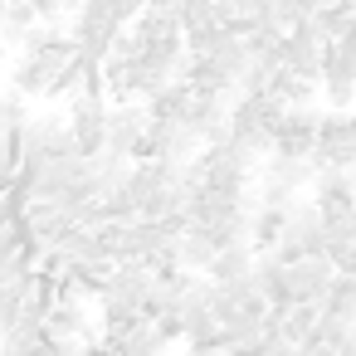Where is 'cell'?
I'll return each instance as SVG.
<instances>
[{
    "label": "cell",
    "mask_w": 356,
    "mask_h": 356,
    "mask_svg": "<svg viewBox=\"0 0 356 356\" xmlns=\"http://www.w3.org/2000/svg\"><path fill=\"white\" fill-rule=\"evenodd\" d=\"M283 98H273L268 88H259V93H244L239 103H234V113H229V137L244 147V152H254L259 161L273 152V137H278V122H283Z\"/></svg>",
    "instance_id": "cell-1"
},
{
    "label": "cell",
    "mask_w": 356,
    "mask_h": 356,
    "mask_svg": "<svg viewBox=\"0 0 356 356\" xmlns=\"http://www.w3.org/2000/svg\"><path fill=\"white\" fill-rule=\"evenodd\" d=\"M108 108H113V103H108L103 93H74V98H69L64 122H69V137H74V147H79L83 161L108 152Z\"/></svg>",
    "instance_id": "cell-2"
},
{
    "label": "cell",
    "mask_w": 356,
    "mask_h": 356,
    "mask_svg": "<svg viewBox=\"0 0 356 356\" xmlns=\"http://www.w3.org/2000/svg\"><path fill=\"white\" fill-rule=\"evenodd\" d=\"M317 171H356V113H322L317 118Z\"/></svg>",
    "instance_id": "cell-3"
},
{
    "label": "cell",
    "mask_w": 356,
    "mask_h": 356,
    "mask_svg": "<svg viewBox=\"0 0 356 356\" xmlns=\"http://www.w3.org/2000/svg\"><path fill=\"white\" fill-rule=\"evenodd\" d=\"M307 254H322V215H317V205L307 195H298L288 205V225H283V234L273 244V259L278 264H298Z\"/></svg>",
    "instance_id": "cell-4"
},
{
    "label": "cell",
    "mask_w": 356,
    "mask_h": 356,
    "mask_svg": "<svg viewBox=\"0 0 356 356\" xmlns=\"http://www.w3.org/2000/svg\"><path fill=\"white\" fill-rule=\"evenodd\" d=\"M332 278H337V268H332V259H327V254H307V259H298V264H283L288 307H293V302H317V307H322V298H327Z\"/></svg>",
    "instance_id": "cell-5"
},
{
    "label": "cell",
    "mask_w": 356,
    "mask_h": 356,
    "mask_svg": "<svg viewBox=\"0 0 356 356\" xmlns=\"http://www.w3.org/2000/svg\"><path fill=\"white\" fill-rule=\"evenodd\" d=\"M322 54H327V35L317 30V20H302L283 35V69L298 79H322Z\"/></svg>",
    "instance_id": "cell-6"
},
{
    "label": "cell",
    "mask_w": 356,
    "mask_h": 356,
    "mask_svg": "<svg viewBox=\"0 0 356 356\" xmlns=\"http://www.w3.org/2000/svg\"><path fill=\"white\" fill-rule=\"evenodd\" d=\"M234 103H239V93H234V88H225V93H195V103H191L186 122H191V132L200 137V147H210V142L229 137V113H234Z\"/></svg>",
    "instance_id": "cell-7"
},
{
    "label": "cell",
    "mask_w": 356,
    "mask_h": 356,
    "mask_svg": "<svg viewBox=\"0 0 356 356\" xmlns=\"http://www.w3.org/2000/svg\"><path fill=\"white\" fill-rule=\"evenodd\" d=\"M317 108H288L283 122H278V137H273V152L268 156H312L317 147Z\"/></svg>",
    "instance_id": "cell-8"
},
{
    "label": "cell",
    "mask_w": 356,
    "mask_h": 356,
    "mask_svg": "<svg viewBox=\"0 0 356 356\" xmlns=\"http://www.w3.org/2000/svg\"><path fill=\"white\" fill-rule=\"evenodd\" d=\"M142 132H147V108L142 103H113L108 108V152L113 156H137L142 147Z\"/></svg>",
    "instance_id": "cell-9"
},
{
    "label": "cell",
    "mask_w": 356,
    "mask_h": 356,
    "mask_svg": "<svg viewBox=\"0 0 356 356\" xmlns=\"http://www.w3.org/2000/svg\"><path fill=\"white\" fill-rule=\"evenodd\" d=\"M312 205L322 220H346L356 210V186H351V171H317L312 181Z\"/></svg>",
    "instance_id": "cell-10"
},
{
    "label": "cell",
    "mask_w": 356,
    "mask_h": 356,
    "mask_svg": "<svg viewBox=\"0 0 356 356\" xmlns=\"http://www.w3.org/2000/svg\"><path fill=\"white\" fill-rule=\"evenodd\" d=\"M254 181H268V186H283V191L302 195V191H312V181H317V161H312V156H264Z\"/></svg>",
    "instance_id": "cell-11"
},
{
    "label": "cell",
    "mask_w": 356,
    "mask_h": 356,
    "mask_svg": "<svg viewBox=\"0 0 356 356\" xmlns=\"http://www.w3.org/2000/svg\"><path fill=\"white\" fill-rule=\"evenodd\" d=\"M210 259H215V239H210V229L186 225V229H181V239H176V249H171V264H176V268H186V273H205V268H210Z\"/></svg>",
    "instance_id": "cell-12"
},
{
    "label": "cell",
    "mask_w": 356,
    "mask_h": 356,
    "mask_svg": "<svg viewBox=\"0 0 356 356\" xmlns=\"http://www.w3.org/2000/svg\"><path fill=\"white\" fill-rule=\"evenodd\" d=\"M317 317H322V307H317V302H293V307H273L278 337H283L288 346H302V341H312V337H317Z\"/></svg>",
    "instance_id": "cell-13"
},
{
    "label": "cell",
    "mask_w": 356,
    "mask_h": 356,
    "mask_svg": "<svg viewBox=\"0 0 356 356\" xmlns=\"http://www.w3.org/2000/svg\"><path fill=\"white\" fill-rule=\"evenodd\" d=\"M268 93L273 98H283V108H317V79H298V74H288V69H278L273 79H268Z\"/></svg>",
    "instance_id": "cell-14"
},
{
    "label": "cell",
    "mask_w": 356,
    "mask_h": 356,
    "mask_svg": "<svg viewBox=\"0 0 356 356\" xmlns=\"http://www.w3.org/2000/svg\"><path fill=\"white\" fill-rule=\"evenodd\" d=\"M249 273H254V249L239 244V249H215V259H210V268H205L200 278H210V283H234V278H249Z\"/></svg>",
    "instance_id": "cell-15"
},
{
    "label": "cell",
    "mask_w": 356,
    "mask_h": 356,
    "mask_svg": "<svg viewBox=\"0 0 356 356\" xmlns=\"http://www.w3.org/2000/svg\"><path fill=\"white\" fill-rule=\"evenodd\" d=\"M35 25H44V20L35 15L30 0H6V15H0V44H20Z\"/></svg>",
    "instance_id": "cell-16"
},
{
    "label": "cell",
    "mask_w": 356,
    "mask_h": 356,
    "mask_svg": "<svg viewBox=\"0 0 356 356\" xmlns=\"http://www.w3.org/2000/svg\"><path fill=\"white\" fill-rule=\"evenodd\" d=\"M283 225H288V210L254 205V254H273V244H278Z\"/></svg>",
    "instance_id": "cell-17"
},
{
    "label": "cell",
    "mask_w": 356,
    "mask_h": 356,
    "mask_svg": "<svg viewBox=\"0 0 356 356\" xmlns=\"http://www.w3.org/2000/svg\"><path fill=\"white\" fill-rule=\"evenodd\" d=\"M322 312H332V317H341V322H356V278L337 273L332 288H327V298H322Z\"/></svg>",
    "instance_id": "cell-18"
},
{
    "label": "cell",
    "mask_w": 356,
    "mask_h": 356,
    "mask_svg": "<svg viewBox=\"0 0 356 356\" xmlns=\"http://www.w3.org/2000/svg\"><path fill=\"white\" fill-rule=\"evenodd\" d=\"M268 20L288 35L293 25H302V20H312V0H268Z\"/></svg>",
    "instance_id": "cell-19"
},
{
    "label": "cell",
    "mask_w": 356,
    "mask_h": 356,
    "mask_svg": "<svg viewBox=\"0 0 356 356\" xmlns=\"http://www.w3.org/2000/svg\"><path fill=\"white\" fill-rule=\"evenodd\" d=\"M312 20H317V30H322L327 40H346V35L356 30V15H351L346 6H327V10H317Z\"/></svg>",
    "instance_id": "cell-20"
},
{
    "label": "cell",
    "mask_w": 356,
    "mask_h": 356,
    "mask_svg": "<svg viewBox=\"0 0 356 356\" xmlns=\"http://www.w3.org/2000/svg\"><path fill=\"white\" fill-rule=\"evenodd\" d=\"M20 312H25V288H0V337L15 332Z\"/></svg>",
    "instance_id": "cell-21"
},
{
    "label": "cell",
    "mask_w": 356,
    "mask_h": 356,
    "mask_svg": "<svg viewBox=\"0 0 356 356\" xmlns=\"http://www.w3.org/2000/svg\"><path fill=\"white\" fill-rule=\"evenodd\" d=\"M108 10L118 15V25H132V20L147 10V0H108Z\"/></svg>",
    "instance_id": "cell-22"
},
{
    "label": "cell",
    "mask_w": 356,
    "mask_h": 356,
    "mask_svg": "<svg viewBox=\"0 0 356 356\" xmlns=\"http://www.w3.org/2000/svg\"><path fill=\"white\" fill-rule=\"evenodd\" d=\"M302 351H307V356H337V346H332V341H317V337L302 341Z\"/></svg>",
    "instance_id": "cell-23"
},
{
    "label": "cell",
    "mask_w": 356,
    "mask_h": 356,
    "mask_svg": "<svg viewBox=\"0 0 356 356\" xmlns=\"http://www.w3.org/2000/svg\"><path fill=\"white\" fill-rule=\"evenodd\" d=\"M181 0H147V10H176Z\"/></svg>",
    "instance_id": "cell-24"
},
{
    "label": "cell",
    "mask_w": 356,
    "mask_h": 356,
    "mask_svg": "<svg viewBox=\"0 0 356 356\" xmlns=\"http://www.w3.org/2000/svg\"><path fill=\"white\" fill-rule=\"evenodd\" d=\"M79 6H83V0H64V15H79Z\"/></svg>",
    "instance_id": "cell-25"
},
{
    "label": "cell",
    "mask_w": 356,
    "mask_h": 356,
    "mask_svg": "<svg viewBox=\"0 0 356 356\" xmlns=\"http://www.w3.org/2000/svg\"><path fill=\"white\" fill-rule=\"evenodd\" d=\"M288 356H307V351H302V346H293V351H288Z\"/></svg>",
    "instance_id": "cell-26"
},
{
    "label": "cell",
    "mask_w": 356,
    "mask_h": 356,
    "mask_svg": "<svg viewBox=\"0 0 356 356\" xmlns=\"http://www.w3.org/2000/svg\"><path fill=\"white\" fill-rule=\"evenodd\" d=\"M0 64H6V44H0Z\"/></svg>",
    "instance_id": "cell-27"
},
{
    "label": "cell",
    "mask_w": 356,
    "mask_h": 356,
    "mask_svg": "<svg viewBox=\"0 0 356 356\" xmlns=\"http://www.w3.org/2000/svg\"><path fill=\"white\" fill-rule=\"evenodd\" d=\"M0 15H6V0H0Z\"/></svg>",
    "instance_id": "cell-28"
},
{
    "label": "cell",
    "mask_w": 356,
    "mask_h": 356,
    "mask_svg": "<svg viewBox=\"0 0 356 356\" xmlns=\"http://www.w3.org/2000/svg\"><path fill=\"white\" fill-rule=\"evenodd\" d=\"M351 186H356V171H351Z\"/></svg>",
    "instance_id": "cell-29"
}]
</instances>
